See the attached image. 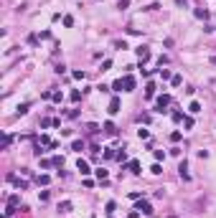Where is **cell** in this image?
<instances>
[{
  "mask_svg": "<svg viewBox=\"0 0 216 218\" xmlns=\"http://www.w3.org/2000/svg\"><path fill=\"white\" fill-rule=\"evenodd\" d=\"M170 104V96L168 94H163V96H158V104H155V112H165V107Z\"/></svg>",
  "mask_w": 216,
  "mask_h": 218,
  "instance_id": "obj_1",
  "label": "cell"
},
{
  "mask_svg": "<svg viewBox=\"0 0 216 218\" xmlns=\"http://www.w3.org/2000/svg\"><path fill=\"white\" fill-rule=\"evenodd\" d=\"M135 211H143L145 216H153V213H155V211H153V206H150L148 201H140V203H137V208H135Z\"/></svg>",
  "mask_w": 216,
  "mask_h": 218,
  "instance_id": "obj_2",
  "label": "cell"
},
{
  "mask_svg": "<svg viewBox=\"0 0 216 218\" xmlns=\"http://www.w3.org/2000/svg\"><path fill=\"white\" fill-rule=\"evenodd\" d=\"M137 56H140V64H145L148 58H150V51H148L145 46H140V48H137Z\"/></svg>",
  "mask_w": 216,
  "mask_h": 218,
  "instance_id": "obj_3",
  "label": "cell"
},
{
  "mask_svg": "<svg viewBox=\"0 0 216 218\" xmlns=\"http://www.w3.org/2000/svg\"><path fill=\"white\" fill-rule=\"evenodd\" d=\"M122 86H125V91H132V89H135V79H132V76H125V79H122Z\"/></svg>",
  "mask_w": 216,
  "mask_h": 218,
  "instance_id": "obj_4",
  "label": "cell"
},
{
  "mask_svg": "<svg viewBox=\"0 0 216 218\" xmlns=\"http://www.w3.org/2000/svg\"><path fill=\"white\" fill-rule=\"evenodd\" d=\"M107 112H109V114H117V112H120V99H117V96L109 102V109H107Z\"/></svg>",
  "mask_w": 216,
  "mask_h": 218,
  "instance_id": "obj_5",
  "label": "cell"
},
{
  "mask_svg": "<svg viewBox=\"0 0 216 218\" xmlns=\"http://www.w3.org/2000/svg\"><path fill=\"white\" fill-rule=\"evenodd\" d=\"M76 170H79L82 175H89V172H92V170H89V165H87L84 160H79V162H76Z\"/></svg>",
  "mask_w": 216,
  "mask_h": 218,
  "instance_id": "obj_6",
  "label": "cell"
},
{
  "mask_svg": "<svg viewBox=\"0 0 216 218\" xmlns=\"http://www.w3.org/2000/svg\"><path fill=\"white\" fill-rule=\"evenodd\" d=\"M178 172H181V177H183V180H188V165H186V160L178 165Z\"/></svg>",
  "mask_w": 216,
  "mask_h": 218,
  "instance_id": "obj_7",
  "label": "cell"
},
{
  "mask_svg": "<svg viewBox=\"0 0 216 218\" xmlns=\"http://www.w3.org/2000/svg\"><path fill=\"white\" fill-rule=\"evenodd\" d=\"M18 203H21V198H18V195H10V198H8V208H13V211H15V206H18Z\"/></svg>",
  "mask_w": 216,
  "mask_h": 218,
  "instance_id": "obj_8",
  "label": "cell"
},
{
  "mask_svg": "<svg viewBox=\"0 0 216 218\" xmlns=\"http://www.w3.org/2000/svg\"><path fill=\"white\" fill-rule=\"evenodd\" d=\"M188 112H191V114H198V112H201V104H198V102H191V104H188Z\"/></svg>",
  "mask_w": 216,
  "mask_h": 218,
  "instance_id": "obj_9",
  "label": "cell"
},
{
  "mask_svg": "<svg viewBox=\"0 0 216 218\" xmlns=\"http://www.w3.org/2000/svg\"><path fill=\"white\" fill-rule=\"evenodd\" d=\"M36 183H38V185H48V183H51V177H48V175H38V177H36Z\"/></svg>",
  "mask_w": 216,
  "mask_h": 218,
  "instance_id": "obj_10",
  "label": "cell"
},
{
  "mask_svg": "<svg viewBox=\"0 0 216 218\" xmlns=\"http://www.w3.org/2000/svg\"><path fill=\"white\" fill-rule=\"evenodd\" d=\"M71 150H74V152H82V150H84V142H82V140H74Z\"/></svg>",
  "mask_w": 216,
  "mask_h": 218,
  "instance_id": "obj_11",
  "label": "cell"
},
{
  "mask_svg": "<svg viewBox=\"0 0 216 218\" xmlns=\"http://www.w3.org/2000/svg\"><path fill=\"white\" fill-rule=\"evenodd\" d=\"M127 167H130V170H132L135 175H137V172H140V162H137V160H132V162H130Z\"/></svg>",
  "mask_w": 216,
  "mask_h": 218,
  "instance_id": "obj_12",
  "label": "cell"
},
{
  "mask_svg": "<svg viewBox=\"0 0 216 218\" xmlns=\"http://www.w3.org/2000/svg\"><path fill=\"white\" fill-rule=\"evenodd\" d=\"M112 89H114V91H125V86H122V79H117V81L112 84Z\"/></svg>",
  "mask_w": 216,
  "mask_h": 218,
  "instance_id": "obj_13",
  "label": "cell"
},
{
  "mask_svg": "<svg viewBox=\"0 0 216 218\" xmlns=\"http://www.w3.org/2000/svg\"><path fill=\"white\" fill-rule=\"evenodd\" d=\"M137 137H140V140H148L150 132H148V129H137Z\"/></svg>",
  "mask_w": 216,
  "mask_h": 218,
  "instance_id": "obj_14",
  "label": "cell"
},
{
  "mask_svg": "<svg viewBox=\"0 0 216 218\" xmlns=\"http://www.w3.org/2000/svg\"><path fill=\"white\" fill-rule=\"evenodd\" d=\"M150 172H153V175H160V172H163V167H160V165H158V162H155V165H153V167H150Z\"/></svg>",
  "mask_w": 216,
  "mask_h": 218,
  "instance_id": "obj_15",
  "label": "cell"
},
{
  "mask_svg": "<svg viewBox=\"0 0 216 218\" xmlns=\"http://www.w3.org/2000/svg\"><path fill=\"white\" fill-rule=\"evenodd\" d=\"M15 188H18V190H26L28 183H26V180H15Z\"/></svg>",
  "mask_w": 216,
  "mask_h": 218,
  "instance_id": "obj_16",
  "label": "cell"
},
{
  "mask_svg": "<svg viewBox=\"0 0 216 218\" xmlns=\"http://www.w3.org/2000/svg\"><path fill=\"white\" fill-rule=\"evenodd\" d=\"M69 208H71V203H69V201H64V203H61V206H58V211H61V213H66V211H69Z\"/></svg>",
  "mask_w": 216,
  "mask_h": 218,
  "instance_id": "obj_17",
  "label": "cell"
},
{
  "mask_svg": "<svg viewBox=\"0 0 216 218\" xmlns=\"http://www.w3.org/2000/svg\"><path fill=\"white\" fill-rule=\"evenodd\" d=\"M145 94L153 96V94H155V84H148V86H145Z\"/></svg>",
  "mask_w": 216,
  "mask_h": 218,
  "instance_id": "obj_18",
  "label": "cell"
},
{
  "mask_svg": "<svg viewBox=\"0 0 216 218\" xmlns=\"http://www.w3.org/2000/svg\"><path fill=\"white\" fill-rule=\"evenodd\" d=\"M97 177H99V180H107V170L99 167V170H97Z\"/></svg>",
  "mask_w": 216,
  "mask_h": 218,
  "instance_id": "obj_19",
  "label": "cell"
},
{
  "mask_svg": "<svg viewBox=\"0 0 216 218\" xmlns=\"http://www.w3.org/2000/svg\"><path fill=\"white\" fill-rule=\"evenodd\" d=\"M64 26H66V28H71V26H74V18H71V15H66V18H64Z\"/></svg>",
  "mask_w": 216,
  "mask_h": 218,
  "instance_id": "obj_20",
  "label": "cell"
},
{
  "mask_svg": "<svg viewBox=\"0 0 216 218\" xmlns=\"http://www.w3.org/2000/svg\"><path fill=\"white\" fill-rule=\"evenodd\" d=\"M53 165L56 167H64V157H53Z\"/></svg>",
  "mask_w": 216,
  "mask_h": 218,
  "instance_id": "obj_21",
  "label": "cell"
},
{
  "mask_svg": "<svg viewBox=\"0 0 216 218\" xmlns=\"http://www.w3.org/2000/svg\"><path fill=\"white\" fill-rule=\"evenodd\" d=\"M104 129H107V132H109V134H114V132H117V129H114V124H112V122H107V124H104Z\"/></svg>",
  "mask_w": 216,
  "mask_h": 218,
  "instance_id": "obj_22",
  "label": "cell"
},
{
  "mask_svg": "<svg viewBox=\"0 0 216 218\" xmlns=\"http://www.w3.org/2000/svg\"><path fill=\"white\" fill-rule=\"evenodd\" d=\"M51 99H53V102H61V99H64V94H61V91H53V96H51Z\"/></svg>",
  "mask_w": 216,
  "mask_h": 218,
  "instance_id": "obj_23",
  "label": "cell"
},
{
  "mask_svg": "<svg viewBox=\"0 0 216 218\" xmlns=\"http://www.w3.org/2000/svg\"><path fill=\"white\" fill-rule=\"evenodd\" d=\"M196 18H203V21H206V18H208V13H206V10H196Z\"/></svg>",
  "mask_w": 216,
  "mask_h": 218,
  "instance_id": "obj_24",
  "label": "cell"
},
{
  "mask_svg": "<svg viewBox=\"0 0 216 218\" xmlns=\"http://www.w3.org/2000/svg\"><path fill=\"white\" fill-rule=\"evenodd\" d=\"M114 48H120V51H122V48H127V43H125V41H114Z\"/></svg>",
  "mask_w": 216,
  "mask_h": 218,
  "instance_id": "obj_25",
  "label": "cell"
},
{
  "mask_svg": "<svg viewBox=\"0 0 216 218\" xmlns=\"http://www.w3.org/2000/svg\"><path fill=\"white\" fill-rule=\"evenodd\" d=\"M183 124H186V127L191 129V127H193V119H191V117H183Z\"/></svg>",
  "mask_w": 216,
  "mask_h": 218,
  "instance_id": "obj_26",
  "label": "cell"
},
{
  "mask_svg": "<svg viewBox=\"0 0 216 218\" xmlns=\"http://www.w3.org/2000/svg\"><path fill=\"white\" fill-rule=\"evenodd\" d=\"M87 129H89L92 134H97V132H99V127H97V124H87Z\"/></svg>",
  "mask_w": 216,
  "mask_h": 218,
  "instance_id": "obj_27",
  "label": "cell"
},
{
  "mask_svg": "<svg viewBox=\"0 0 216 218\" xmlns=\"http://www.w3.org/2000/svg\"><path fill=\"white\" fill-rule=\"evenodd\" d=\"M160 76H163V79H173V76H170V71H168V69H160Z\"/></svg>",
  "mask_w": 216,
  "mask_h": 218,
  "instance_id": "obj_28",
  "label": "cell"
},
{
  "mask_svg": "<svg viewBox=\"0 0 216 218\" xmlns=\"http://www.w3.org/2000/svg\"><path fill=\"white\" fill-rule=\"evenodd\" d=\"M107 213H109V216L114 213V201H109V203H107Z\"/></svg>",
  "mask_w": 216,
  "mask_h": 218,
  "instance_id": "obj_29",
  "label": "cell"
},
{
  "mask_svg": "<svg viewBox=\"0 0 216 218\" xmlns=\"http://www.w3.org/2000/svg\"><path fill=\"white\" fill-rule=\"evenodd\" d=\"M211 64H213V66H216V56H213V58H211Z\"/></svg>",
  "mask_w": 216,
  "mask_h": 218,
  "instance_id": "obj_30",
  "label": "cell"
}]
</instances>
